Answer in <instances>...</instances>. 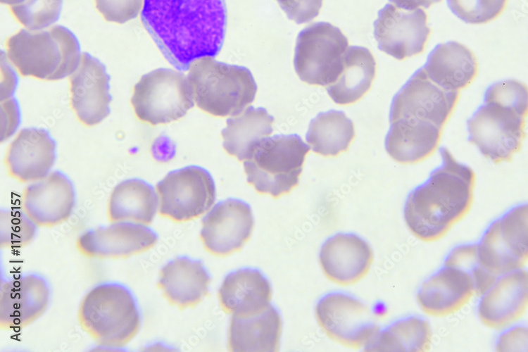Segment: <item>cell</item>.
I'll use <instances>...</instances> for the list:
<instances>
[{
  "mask_svg": "<svg viewBox=\"0 0 528 352\" xmlns=\"http://www.w3.org/2000/svg\"><path fill=\"white\" fill-rule=\"evenodd\" d=\"M131 103L136 116L152 125L184 117L194 106L184 73L161 68L144 75L134 87Z\"/></svg>",
  "mask_w": 528,
  "mask_h": 352,
  "instance_id": "cell-9",
  "label": "cell"
},
{
  "mask_svg": "<svg viewBox=\"0 0 528 352\" xmlns=\"http://www.w3.org/2000/svg\"><path fill=\"white\" fill-rule=\"evenodd\" d=\"M373 26L378 49L398 60L420 54L430 33L423 9L405 11L392 4L378 11Z\"/></svg>",
  "mask_w": 528,
  "mask_h": 352,
  "instance_id": "cell-15",
  "label": "cell"
},
{
  "mask_svg": "<svg viewBox=\"0 0 528 352\" xmlns=\"http://www.w3.org/2000/svg\"><path fill=\"white\" fill-rule=\"evenodd\" d=\"M289 20L297 24L308 23L320 12L322 0H276Z\"/></svg>",
  "mask_w": 528,
  "mask_h": 352,
  "instance_id": "cell-39",
  "label": "cell"
},
{
  "mask_svg": "<svg viewBox=\"0 0 528 352\" xmlns=\"http://www.w3.org/2000/svg\"><path fill=\"white\" fill-rule=\"evenodd\" d=\"M159 213L177 222L190 220L208 211L216 197L210 173L199 165L169 172L156 184Z\"/></svg>",
  "mask_w": 528,
  "mask_h": 352,
  "instance_id": "cell-11",
  "label": "cell"
},
{
  "mask_svg": "<svg viewBox=\"0 0 528 352\" xmlns=\"http://www.w3.org/2000/svg\"><path fill=\"white\" fill-rule=\"evenodd\" d=\"M25 0H1V2L4 4L9 6H14L23 2Z\"/></svg>",
  "mask_w": 528,
  "mask_h": 352,
  "instance_id": "cell-42",
  "label": "cell"
},
{
  "mask_svg": "<svg viewBox=\"0 0 528 352\" xmlns=\"http://www.w3.org/2000/svg\"><path fill=\"white\" fill-rule=\"evenodd\" d=\"M507 0H446L451 11L469 24H482L496 18Z\"/></svg>",
  "mask_w": 528,
  "mask_h": 352,
  "instance_id": "cell-37",
  "label": "cell"
},
{
  "mask_svg": "<svg viewBox=\"0 0 528 352\" xmlns=\"http://www.w3.org/2000/svg\"><path fill=\"white\" fill-rule=\"evenodd\" d=\"M443 264L455 266L467 271L474 280L478 296L485 293L498 278L480 264L477 256V243H465L455 246L447 253Z\"/></svg>",
  "mask_w": 528,
  "mask_h": 352,
  "instance_id": "cell-35",
  "label": "cell"
},
{
  "mask_svg": "<svg viewBox=\"0 0 528 352\" xmlns=\"http://www.w3.org/2000/svg\"><path fill=\"white\" fill-rule=\"evenodd\" d=\"M56 159V143L43 127H25L10 144L5 157L9 174L22 182L47 176Z\"/></svg>",
  "mask_w": 528,
  "mask_h": 352,
  "instance_id": "cell-22",
  "label": "cell"
},
{
  "mask_svg": "<svg viewBox=\"0 0 528 352\" xmlns=\"http://www.w3.org/2000/svg\"><path fill=\"white\" fill-rule=\"evenodd\" d=\"M209 272L199 260L178 256L162 267L158 286L165 298L182 309L194 307L208 294Z\"/></svg>",
  "mask_w": 528,
  "mask_h": 352,
  "instance_id": "cell-24",
  "label": "cell"
},
{
  "mask_svg": "<svg viewBox=\"0 0 528 352\" xmlns=\"http://www.w3.org/2000/svg\"><path fill=\"white\" fill-rule=\"evenodd\" d=\"M225 0H144L143 25L165 59L180 71L220 51L227 27Z\"/></svg>",
  "mask_w": 528,
  "mask_h": 352,
  "instance_id": "cell-1",
  "label": "cell"
},
{
  "mask_svg": "<svg viewBox=\"0 0 528 352\" xmlns=\"http://www.w3.org/2000/svg\"><path fill=\"white\" fill-rule=\"evenodd\" d=\"M187 80L194 103L215 116H234L251 103L257 84L246 67L206 56L194 61Z\"/></svg>",
  "mask_w": 528,
  "mask_h": 352,
  "instance_id": "cell-5",
  "label": "cell"
},
{
  "mask_svg": "<svg viewBox=\"0 0 528 352\" xmlns=\"http://www.w3.org/2000/svg\"><path fill=\"white\" fill-rule=\"evenodd\" d=\"M95 4L105 20L124 23L137 17L144 0H95Z\"/></svg>",
  "mask_w": 528,
  "mask_h": 352,
  "instance_id": "cell-38",
  "label": "cell"
},
{
  "mask_svg": "<svg viewBox=\"0 0 528 352\" xmlns=\"http://www.w3.org/2000/svg\"><path fill=\"white\" fill-rule=\"evenodd\" d=\"M459 92L445 90L432 82L422 68H418L394 96L389 122L413 119L430 122L440 128L448 120Z\"/></svg>",
  "mask_w": 528,
  "mask_h": 352,
  "instance_id": "cell-13",
  "label": "cell"
},
{
  "mask_svg": "<svg viewBox=\"0 0 528 352\" xmlns=\"http://www.w3.org/2000/svg\"><path fill=\"white\" fill-rule=\"evenodd\" d=\"M310 146L297 134L262 138L244 161L248 183L258 192L278 197L298 183Z\"/></svg>",
  "mask_w": 528,
  "mask_h": 352,
  "instance_id": "cell-6",
  "label": "cell"
},
{
  "mask_svg": "<svg viewBox=\"0 0 528 352\" xmlns=\"http://www.w3.org/2000/svg\"><path fill=\"white\" fill-rule=\"evenodd\" d=\"M527 113V110L484 99L467 120L468 141L494 163L508 161L522 148Z\"/></svg>",
  "mask_w": 528,
  "mask_h": 352,
  "instance_id": "cell-7",
  "label": "cell"
},
{
  "mask_svg": "<svg viewBox=\"0 0 528 352\" xmlns=\"http://www.w3.org/2000/svg\"><path fill=\"white\" fill-rule=\"evenodd\" d=\"M38 225L22 208H4L0 211V247L23 248L36 237Z\"/></svg>",
  "mask_w": 528,
  "mask_h": 352,
  "instance_id": "cell-34",
  "label": "cell"
},
{
  "mask_svg": "<svg viewBox=\"0 0 528 352\" xmlns=\"http://www.w3.org/2000/svg\"><path fill=\"white\" fill-rule=\"evenodd\" d=\"M81 328L99 346H125L137 334L141 313L132 291L125 284L99 283L82 298L78 309Z\"/></svg>",
  "mask_w": 528,
  "mask_h": 352,
  "instance_id": "cell-3",
  "label": "cell"
},
{
  "mask_svg": "<svg viewBox=\"0 0 528 352\" xmlns=\"http://www.w3.org/2000/svg\"><path fill=\"white\" fill-rule=\"evenodd\" d=\"M157 233L146 225L111 222L108 225L90 228L78 237L76 247L89 258L118 259L145 252L158 241Z\"/></svg>",
  "mask_w": 528,
  "mask_h": 352,
  "instance_id": "cell-14",
  "label": "cell"
},
{
  "mask_svg": "<svg viewBox=\"0 0 528 352\" xmlns=\"http://www.w3.org/2000/svg\"><path fill=\"white\" fill-rule=\"evenodd\" d=\"M498 336L496 349L498 351H523L527 348V327L515 324L503 330Z\"/></svg>",
  "mask_w": 528,
  "mask_h": 352,
  "instance_id": "cell-40",
  "label": "cell"
},
{
  "mask_svg": "<svg viewBox=\"0 0 528 352\" xmlns=\"http://www.w3.org/2000/svg\"><path fill=\"white\" fill-rule=\"evenodd\" d=\"M63 0H25L11 6L15 18L27 29L37 31L49 27L60 18Z\"/></svg>",
  "mask_w": 528,
  "mask_h": 352,
  "instance_id": "cell-36",
  "label": "cell"
},
{
  "mask_svg": "<svg viewBox=\"0 0 528 352\" xmlns=\"http://www.w3.org/2000/svg\"><path fill=\"white\" fill-rule=\"evenodd\" d=\"M441 0H389L397 8L405 11H413L419 7L429 8L431 5Z\"/></svg>",
  "mask_w": 528,
  "mask_h": 352,
  "instance_id": "cell-41",
  "label": "cell"
},
{
  "mask_svg": "<svg viewBox=\"0 0 528 352\" xmlns=\"http://www.w3.org/2000/svg\"><path fill=\"white\" fill-rule=\"evenodd\" d=\"M442 129L425 120L398 119L390 122L384 145L388 154L401 163H416L437 148Z\"/></svg>",
  "mask_w": 528,
  "mask_h": 352,
  "instance_id": "cell-27",
  "label": "cell"
},
{
  "mask_svg": "<svg viewBox=\"0 0 528 352\" xmlns=\"http://www.w3.org/2000/svg\"><path fill=\"white\" fill-rule=\"evenodd\" d=\"M7 56L25 77L54 81L70 76L81 60L78 39L68 28L22 29L6 42Z\"/></svg>",
  "mask_w": 528,
  "mask_h": 352,
  "instance_id": "cell-4",
  "label": "cell"
},
{
  "mask_svg": "<svg viewBox=\"0 0 528 352\" xmlns=\"http://www.w3.org/2000/svg\"><path fill=\"white\" fill-rule=\"evenodd\" d=\"M439 153L440 165L408 194L403 206L409 231L426 243L444 237L466 216L473 201V170L458 161L446 147H440Z\"/></svg>",
  "mask_w": 528,
  "mask_h": 352,
  "instance_id": "cell-2",
  "label": "cell"
},
{
  "mask_svg": "<svg viewBox=\"0 0 528 352\" xmlns=\"http://www.w3.org/2000/svg\"><path fill=\"white\" fill-rule=\"evenodd\" d=\"M421 68L437 86L447 91L455 92L468 86L477 71L472 52L455 41L436 44Z\"/></svg>",
  "mask_w": 528,
  "mask_h": 352,
  "instance_id": "cell-26",
  "label": "cell"
},
{
  "mask_svg": "<svg viewBox=\"0 0 528 352\" xmlns=\"http://www.w3.org/2000/svg\"><path fill=\"white\" fill-rule=\"evenodd\" d=\"M282 326L281 315L271 304L255 315H232L228 331L229 348L236 352L276 351Z\"/></svg>",
  "mask_w": 528,
  "mask_h": 352,
  "instance_id": "cell-28",
  "label": "cell"
},
{
  "mask_svg": "<svg viewBox=\"0 0 528 352\" xmlns=\"http://www.w3.org/2000/svg\"><path fill=\"white\" fill-rule=\"evenodd\" d=\"M274 117L263 107L246 108L241 113L227 119L222 130V146L227 153L244 161L253 147L273 131Z\"/></svg>",
  "mask_w": 528,
  "mask_h": 352,
  "instance_id": "cell-31",
  "label": "cell"
},
{
  "mask_svg": "<svg viewBox=\"0 0 528 352\" xmlns=\"http://www.w3.org/2000/svg\"><path fill=\"white\" fill-rule=\"evenodd\" d=\"M320 263L325 275L340 284H350L360 280L368 272L373 261L369 244L351 233H339L328 238L319 254Z\"/></svg>",
  "mask_w": 528,
  "mask_h": 352,
  "instance_id": "cell-23",
  "label": "cell"
},
{
  "mask_svg": "<svg viewBox=\"0 0 528 352\" xmlns=\"http://www.w3.org/2000/svg\"><path fill=\"white\" fill-rule=\"evenodd\" d=\"M354 135L352 120L343 111L331 109L310 120L306 138L315 153L336 156L348 149Z\"/></svg>",
  "mask_w": 528,
  "mask_h": 352,
  "instance_id": "cell-33",
  "label": "cell"
},
{
  "mask_svg": "<svg viewBox=\"0 0 528 352\" xmlns=\"http://www.w3.org/2000/svg\"><path fill=\"white\" fill-rule=\"evenodd\" d=\"M432 343V332L426 319L417 315L401 318L379 329L364 348L367 351H427Z\"/></svg>",
  "mask_w": 528,
  "mask_h": 352,
  "instance_id": "cell-32",
  "label": "cell"
},
{
  "mask_svg": "<svg viewBox=\"0 0 528 352\" xmlns=\"http://www.w3.org/2000/svg\"><path fill=\"white\" fill-rule=\"evenodd\" d=\"M348 39L336 26L317 22L297 36L294 65L299 78L310 84L328 86L338 78Z\"/></svg>",
  "mask_w": 528,
  "mask_h": 352,
  "instance_id": "cell-10",
  "label": "cell"
},
{
  "mask_svg": "<svg viewBox=\"0 0 528 352\" xmlns=\"http://www.w3.org/2000/svg\"><path fill=\"white\" fill-rule=\"evenodd\" d=\"M480 264L496 277L525 268L528 261V207L520 203L494 219L477 242Z\"/></svg>",
  "mask_w": 528,
  "mask_h": 352,
  "instance_id": "cell-8",
  "label": "cell"
},
{
  "mask_svg": "<svg viewBox=\"0 0 528 352\" xmlns=\"http://www.w3.org/2000/svg\"><path fill=\"white\" fill-rule=\"evenodd\" d=\"M376 62L368 49L348 47L343 56V68L336 81L326 87L330 98L338 104H348L360 99L370 88L375 75Z\"/></svg>",
  "mask_w": 528,
  "mask_h": 352,
  "instance_id": "cell-30",
  "label": "cell"
},
{
  "mask_svg": "<svg viewBox=\"0 0 528 352\" xmlns=\"http://www.w3.org/2000/svg\"><path fill=\"white\" fill-rule=\"evenodd\" d=\"M105 65L87 52L82 53L77 69L70 75L72 108L85 125L101 122L111 113L112 96Z\"/></svg>",
  "mask_w": 528,
  "mask_h": 352,
  "instance_id": "cell-17",
  "label": "cell"
},
{
  "mask_svg": "<svg viewBox=\"0 0 528 352\" xmlns=\"http://www.w3.org/2000/svg\"><path fill=\"white\" fill-rule=\"evenodd\" d=\"M253 225L250 205L239 199L228 198L218 202L203 218L200 237L209 252L226 256L241 249Z\"/></svg>",
  "mask_w": 528,
  "mask_h": 352,
  "instance_id": "cell-16",
  "label": "cell"
},
{
  "mask_svg": "<svg viewBox=\"0 0 528 352\" xmlns=\"http://www.w3.org/2000/svg\"><path fill=\"white\" fill-rule=\"evenodd\" d=\"M479 297L477 315L489 329L503 330L517 324L528 306V272L525 268L498 277Z\"/></svg>",
  "mask_w": 528,
  "mask_h": 352,
  "instance_id": "cell-21",
  "label": "cell"
},
{
  "mask_svg": "<svg viewBox=\"0 0 528 352\" xmlns=\"http://www.w3.org/2000/svg\"><path fill=\"white\" fill-rule=\"evenodd\" d=\"M51 290L47 280L37 273H26L1 282L0 327L12 330L25 327L47 309Z\"/></svg>",
  "mask_w": 528,
  "mask_h": 352,
  "instance_id": "cell-18",
  "label": "cell"
},
{
  "mask_svg": "<svg viewBox=\"0 0 528 352\" xmlns=\"http://www.w3.org/2000/svg\"><path fill=\"white\" fill-rule=\"evenodd\" d=\"M156 189L148 182L130 178L119 182L112 190L108 201L110 222L128 221L150 225L158 209Z\"/></svg>",
  "mask_w": 528,
  "mask_h": 352,
  "instance_id": "cell-29",
  "label": "cell"
},
{
  "mask_svg": "<svg viewBox=\"0 0 528 352\" xmlns=\"http://www.w3.org/2000/svg\"><path fill=\"white\" fill-rule=\"evenodd\" d=\"M477 291L471 275L453 265L442 266L427 277L416 293V301L427 315L444 318L465 306Z\"/></svg>",
  "mask_w": 528,
  "mask_h": 352,
  "instance_id": "cell-19",
  "label": "cell"
},
{
  "mask_svg": "<svg viewBox=\"0 0 528 352\" xmlns=\"http://www.w3.org/2000/svg\"><path fill=\"white\" fill-rule=\"evenodd\" d=\"M218 297L222 308L232 315L249 316L262 312L270 305L272 288L259 270L242 268L225 276Z\"/></svg>",
  "mask_w": 528,
  "mask_h": 352,
  "instance_id": "cell-25",
  "label": "cell"
},
{
  "mask_svg": "<svg viewBox=\"0 0 528 352\" xmlns=\"http://www.w3.org/2000/svg\"><path fill=\"white\" fill-rule=\"evenodd\" d=\"M75 204L74 184L61 170L34 181L22 196V208L38 227H52L67 221Z\"/></svg>",
  "mask_w": 528,
  "mask_h": 352,
  "instance_id": "cell-20",
  "label": "cell"
},
{
  "mask_svg": "<svg viewBox=\"0 0 528 352\" xmlns=\"http://www.w3.org/2000/svg\"><path fill=\"white\" fill-rule=\"evenodd\" d=\"M315 314L331 339L351 348H365L380 329L368 307L345 293L325 295L317 303Z\"/></svg>",
  "mask_w": 528,
  "mask_h": 352,
  "instance_id": "cell-12",
  "label": "cell"
}]
</instances>
